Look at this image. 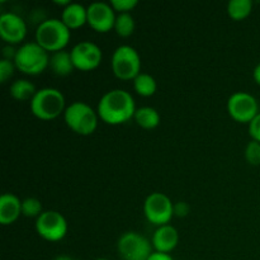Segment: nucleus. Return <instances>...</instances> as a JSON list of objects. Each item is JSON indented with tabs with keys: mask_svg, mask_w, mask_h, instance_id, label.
I'll return each instance as SVG.
<instances>
[{
	"mask_svg": "<svg viewBox=\"0 0 260 260\" xmlns=\"http://www.w3.org/2000/svg\"><path fill=\"white\" fill-rule=\"evenodd\" d=\"M136 104L131 93L124 89H112L99 99L96 112L104 123L117 126L128 122L136 113Z\"/></svg>",
	"mask_w": 260,
	"mask_h": 260,
	"instance_id": "f257e3e1",
	"label": "nucleus"
},
{
	"mask_svg": "<svg viewBox=\"0 0 260 260\" xmlns=\"http://www.w3.org/2000/svg\"><path fill=\"white\" fill-rule=\"evenodd\" d=\"M70 29L57 18L45 19L36 29V42L47 52H58L68 46L70 41Z\"/></svg>",
	"mask_w": 260,
	"mask_h": 260,
	"instance_id": "f03ea898",
	"label": "nucleus"
},
{
	"mask_svg": "<svg viewBox=\"0 0 260 260\" xmlns=\"http://www.w3.org/2000/svg\"><path fill=\"white\" fill-rule=\"evenodd\" d=\"M29 107L33 116L38 119L51 121L65 112V96L56 88H42L29 102Z\"/></svg>",
	"mask_w": 260,
	"mask_h": 260,
	"instance_id": "7ed1b4c3",
	"label": "nucleus"
},
{
	"mask_svg": "<svg viewBox=\"0 0 260 260\" xmlns=\"http://www.w3.org/2000/svg\"><path fill=\"white\" fill-rule=\"evenodd\" d=\"M98 112L85 102H74L63 112L66 126L81 136L94 134L98 127Z\"/></svg>",
	"mask_w": 260,
	"mask_h": 260,
	"instance_id": "20e7f679",
	"label": "nucleus"
},
{
	"mask_svg": "<svg viewBox=\"0 0 260 260\" xmlns=\"http://www.w3.org/2000/svg\"><path fill=\"white\" fill-rule=\"evenodd\" d=\"M50 57L47 51L37 42H27L20 46L15 55V68L25 75H40L50 68Z\"/></svg>",
	"mask_w": 260,
	"mask_h": 260,
	"instance_id": "39448f33",
	"label": "nucleus"
},
{
	"mask_svg": "<svg viewBox=\"0 0 260 260\" xmlns=\"http://www.w3.org/2000/svg\"><path fill=\"white\" fill-rule=\"evenodd\" d=\"M112 71L121 80H134L141 73V57L135 47L122 45L114 50L111 58Z\"/></svg>",
	"mask_w": 260,
	"mask_h": 260,
	"instance_id": "423d86ee",
	"label": "nucleus"
},
{
	"mask_svg": "<svg viewBox=\"0 0 260 260\" xmlns=\"http://www.w3.org/2000/svg\"><path fill=\"white\" fill-rule=\"evenodd\" d=\"M152 243L136 231H127L119 236L117 250L123 260H147L154 251Z\"/></svg>",
	"mask_w": 260,
	"mask_h": 260,
	"instance_id": "0eeeda50",
	"label": "nucleus"
},
{
	"mask_svg": "<svg viewBox=\"0 0 260 260\" xmlns=\"http://www.w3.org/2000/svg\"><path fill=\"white\" fill-rule=\"evenodd\" d=\"M144 215L151 225H169L174 217V203L164 193L154 192L146 197L144 202Z\"/></svg>",
	"mask_w": 260,
	"mask_h": 260,
	"instance_id": "6e6552de",
	"label": "nucleus"
},
{
	"mask_svg": "<svg viewBox=\"0 0 260 260\" xmlns=\"http://www.w3.org/2000/svg\"><path fill=\"white\" fill-rule=\"evenodd\" d=\"M36 231L46 241L56 243L68 234V221L57 211H43L36 220Z\"/></svg>",
	"mask_w": 260,
	"mask_h": 260,
	"instance_id": "1a4fd4ad",
	"label": "nucleus"
},
{
	"mask_svg": "<svg viewBox=\"0 0 260 260\" xmlns=\"http://www.w3.org/2000/svg\"><path fill=\"white\" fill-rule=\"evenodd\" d=\"M228 112L234 121L249 124L259 113L258 101L246 91H236L229 98Z\"/></svg>",
	"mask_w": 260,
	"mask_h": 260,
	"instance_id": "9d476101",
	"label": "nucleus"
},
{
	"mask_svg": "<svg viewBox=\"0 0 260 260\" xmlns=\"http://www.w3.org/2000/svg\"><path fill=\"white\" fill-rule=\"evenodd\" d=\"M75 69L80 71H91L98 68L103 58L101 47L90 41L76 43L70 51Z\"/></svg>",
	"mask_w": 260,
	"mask_h": 260,
	"instance_id": "9b49d317",
	"label": "nucleus"
},
{
	"mask_svg": "<svg viewBox=\"0 0 260 260\" xmlns=\"http://www.w3.org/2000/svg\"><path fill=\"white\" fill-rule=\"evenodd\" d=\"M88 9V24L99 33H107L114 29L116 23V10L111 3L94 2L86 7Z\"/></svg>",
	"mask_w": 260,
	"mask_h": 260,
	"instance_id": "f8f14e48",
	"label": "nucleus"
},
{
	"mask_svg": "<svg viewBox=\"0 0 260 260\" xmlns=\"http://www.w3.org/2000/svg\"><path fill=\"white\" fill-rule=\"evenodd\" d=\"M0 36L10 46L18 45L27 36V24L17 13L7 12L0 15Z\"/></svg>",
	"mask_w": 260,
	"mask_h": 260,
	"instance_id": "ddd939ff",
	"label": "nucleus"
},
{
	"mask_svg": "<svg viewBox=\"0 0 260 260\" xmlns=\"http://www.w3.org/2000/svg\"><path fill=\"white\" fill-rule=\"evenodd\" d=\"M154 251L159 253H172L179 243V233L172 225H164L157 228L152 234L151 239Z\"/></svg>",
	"mask_w": 260,
	"mask_h": 260,
	"instance_id": "4468645a",
	"label": "nucleus"
},
{
	"mask_svg": "<svg viewBox=\"0 0 260 260\" xmlns=\"http://www.w3.org/2000/svg\"><path fill=\"white\" fill-rule=\"evenodd\" d=\"M22 215V201L13 193H4L0 197V223L12 225Z\"/></svg>",
	"mask_w": 260,
	"mask_h": 260,
	"instance_id": "2eb2a0df",
	"label": "nucleus"
},
{
	"mask_svg": "<svg viewBox=\"0 0 260 260\" xmlns=\"http://www.w3.org/2000/svg\"><path fill=\"white\" fill-rule=\"evenodd\" d=\"M61 20L69 29H78L88 23V9L80 3H70L61 12Z\"/></svg>",
	"mask_w": 260,
	"mask_h": 260,
	"instance_id": "dca6fc26",
	"label": "nucleus"
},
{
	"mask_svg": "<svg viewBox=\"0 0 260 260\" xmlns=\"http://www.w3.org/2000/svg\"><path fill=\"white\" fill-rule=\"evenodd\" d=\"M50 69L58 76L70 75L75 70L71 53L65 50L52 53L50 57Z\"/></svg>",
	"mask_w": 260,
	"mask_h": 260,
	"instance_id": "f3484780",
	"label": "nucleus"
},
{
	"mask_svg": "<svg viewBox=\"0 0 260 260\" xmlns=\"http://www.w3.org/2000/svg\"><path fill=\"white\" fill-rule=\"evenodd\" d=\"M135 122L140 127L145 129H154L160 123V114L152 107H141L136 109V113L134 117Z\"/></svg>",
	"mask_w": 260,
	"mask_h": 260,
	"instance_id": "a211bd4d",
	"label": "nucleus"
},
{
	"mask_svg": "<svg viewBox=\"0 0 260 260\" xmlns=\"http://www.w3.org/2000/svg\"><path fill=\"white\" fill-rule=\"evenodd\" d=\"M36 93H37V89H36L35 84L30 83L27 79H18L10 85V95L15 101H32Z\"/></svg>",
	"mask_w": 260,
	"mask_h": 260,
	"instance_id": "6ab92c4d",
	"label": "nucleus"
},
{
	"mask_svg": "<svg viewBox=\"0 0 260 260\" xmlns=\"http://www.w3.org/2000/svg\"><path fill=\"white\" fill-rule=\"evenodd\" d=\"M134 89L139 95L141 96H151L156 93L157 83L152 75L147 73H140L134 79Z\"/></svg>",
	"mask_w": 260,
	"mask_h": 260,
	"instance_id": "aec40b11",
	"label": "nucleus"
},
{
	"mask_svg": "<svg viewBox=\"0 0 260 260\" xmlns=\"http://www.w3.org/2000/svg\"><path fill=\"white\" fill-rule=\"evenodd\" d=\"M253 10L251 0H230L228 4V14L233 20H244Z\"/></svg>",
	"mask_w": 260,
	"mask_h": 260,
	"instance_id": "412c9836",
	"label": "nucleus"
},
{
	"mask_svg": "<svg viewBox=\"0 0 260 260\" xmlns=\"http://www.w3.org/2000/svg\"><path fill=\"white\" fill-rule=\"evenodd\" d=\"M135 27H136V23H135V18L132 17L131 13H122V14L117 15L114 30L119 37L127 38L132 36V33L135 32Z\"/></svg>",
	"mask_w": 260,
	"mask_h": 260,
	"instance_id": "4be33fe9",
	"label": "nucleus"
},
{
	"mask_svg": "<svg viewBox=\"0 0 260 260\" xmlns=\"http://www.w3.org/2000/svg\"><path fill=\"white\" fill-rule=\"evenodd\" d=\"M42 212V203L38 198L28 197L22 201V215L25 217L38 218Z\"/></svg>",
	"mask_w": 260,
	"mask_h": 260,
	"instance_id": "5701e85b",
	"label": "nucleus"
},
{
	"mask_svg": "<svg viewBox=\"0 0 260 260\" xmlns=\"http://www.w3.org/2000/svg\"><path fill=\"white\" fill-rule=\"evenodd\" d=\"M244 155H245L246 161L250 165H254V167L260 165V142L255 141V140H251L246 145Z\"/></svg>",
	"mask_w": 260,
	"mask_h": 260,
	"instance_id": "b1692460",
	"label": "nucleus"
},
{
	"mask_svg": "<svg viewBox=\"0 0 260 260\" xmlns=\"http://www.w3.org/2000/svg\"><path fill=\"white\" fill-rule=\"evenodd\" d=\"M111 5L116 12L122 14V13H131V10H134L139 5V2L137 0H112Z\"/></svg>",
	"mask_w": 260,
	"mask_h": 260,
	"instance_id": "393cba45",
	"label": "nucleus"
},
{
	"mask_svg": "<svg viewBox=\"0 0 260 260\" xmlns=\"http://www.w3.org/2000/svg\"><path fill=\"white\" fill-rule=\"evenodd\" d=\"M14 61L7 60V58H2L0 60V81L5 83L9 78H12L15 70Z\"/></svg>",
	"mask_w": 260,
	"mask_h": 260,
	"instance_id": "a878e982",
	"label": "nucleus"
},
{
	"mask_svg": "<svg viewBox=\"0 0 260 260\" xmlns=\"http://www.w3.org/2000/svg\"><path fill=\"white\" fill-rule=\"evenodd\" d=\"M249 135L251 136V139L260 142V112L258 116L249 123Z\"/></svg>",
	"mask_w": 260,
	"mask_h": 260,
	"instance_id": "bb28decb",
	"label": "nucleus"
},
{
	"mask_svg": "<svg viewBox=\"0 0 260 260\" xmlns=\"http://www.w3.org/2000/svg\"><path fill=\"white\" fill-rule=\"evenodd\" d=\"M189 211H190V207L187 202H182V201H180V202L174 203V216L175 217H179V218L187 217L188 213H189Z\"/></svg>",
	"mask_w": 260,
	"mask_h": 260,
	"instance_id": "cd10ccee",
	"label": "nucleus"
},
{
	"mask_svg": "<svg viewBox=\"0 0 260 260\" xmlns=\"http://www.w3.org/2000/svg\"><path fill=\"white\" fill-rule=\"evenodd\" d=\"M17 48H14V46L8 45L7 47H4V51H3V58H7V60H12L14 61L15 55H17Z\"/></svg>",
	"mask_w": 260,
	"mask_h": 260,
	"instance_id": "c85d7f7f",
	"label": "nucleus"
},
{
	"mask_svg": "<svg viewBox=\"0 0 260 260\" xmlns=\"http://www.w3.org/2000/svg\"><path fill=\"white\" fill-rule=\"evenodd\" d=\"M147 260H174L170 254L167 253H159V251H154V253L150 255V258Z\"/></svg>",
	"mask_w": 260,
	"mask_h": 260,
	"instance_id": "c756f323",
	"label": "nucleus"
},
{
	"mask_svg": "<svg viewBox=\"0 0 260 260\" xmlns=\"http://www.w3.org/2000/svg\"><path fill=\"white\" fill-rule=\"evenodd\" d=\"M253 78H254V81H255L258 85H260V62L255 66V68H254Z\"/></svg>",
	"mask_w": 260,
	"mask_h": 260,
	"instance_id": "7c9ffc66",
	"label": "nucleus"
},
{
	"mask_svg": "<svg viewBox=\"0 0 260 260\" xmlns=\"http://www.w3.org/2000/svg\"><path fill=\"white\" fill-rule=\"evenodd\" d=\"M53 260H73V258H70V256H68V255H58V256H56Z\"/></svg>",
	"mask_w": 260,
	"mask_h": 260,
	"instance_id": "2f4dec72",
	"label": "nucleus"
},
{
	"mask_svg": "<svg viewBox=\"0 0 260 260\" xmlns=\"http://www.w3.org/2000/svg\"><path fill=\"white\" fill-rule=\"evenodd\" d=\"M95 260H108V259H104V258H99V259H95Z\"/></svg>",
	"mask_w": 260,
	"mask_h": 260,
	"instance_id": "473e14b6",
	"label": "nucleus"
},
{
	"mask_svg": "<svg viewBox=\"0 0 260 260\" xmlns=\"http://www.w3.org/2000/svg\"><path fill=\"white\" fill-rule=\"evenodd\" d=\"M73 260H80V259H73Z\"/></svg>",
	"mask_w": 260,
	"mask_h": 260,
	"instance_id": "72a5a7b5",
	"label": "nucleus"
}]
</instances>
